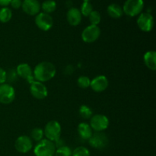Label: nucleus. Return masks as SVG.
I'll return each mask as SVG.
<instances>
[{
  "mask_svg": "<svg viewBox=\"0 0 156 156\" xmlns=\"http://www.w3.org/2000/svg\"><path fill=\"white\" fill-rule=\"evenodd\" d=\"M77 84L78 85H79V87H80L81 88H84V89H85V88L90 87L91 80H90V79L88 76H82L78 79Z\"/></svg>",
  "mask_w": 156,
  "mask_h": 156,
  "instance_id": "nucleus-28",
  "label": "nucleus"
},
{
  "mask_svg": "<svg viewBox=\"0 0 156 156\" xmlns=\"http://www.w3.org/2000/svg\"><path fill=\"white\" fill-rule=\"evenodd\" d=\"M72 150L69 147L66 146H59L57 149H56L54 155L55 156H72Z\"/></svg>",
  "mask_w": 156,
  "mask_h": 156,
  "instance_id": "nucleus-26",
  "label": "nucleus"
},
{
  "mask_svg": "<svg viewBox=\"0 0 156 156\" xmlns=\"http://www.w3.org/2000/svg\"><path fill=\"white\" fill-rule=\"evenodd\" d=\"M89 21L91 23V25H98L100 24L101 21V14L99 13L98 11H94L93 10L91 12V13L90 14L89 16Z\"/></svg>",
  "mask_w": 156,
  "mask_h": 156,
  "instance_id": "nucleus-25",
  "label": "nucleus"
},
{
  "mask_svg": "<svg viewBox=\"0 0 156 156\" xmlns=\"http://www.w3.org/2000/svg\"><path fill=\"white\" fill-rule=\"evenodd\" d=\"M101 35V29L97 25H89L85 27L82 33V39L84 42L94 43L97 41Z\"/></svg>",
  "mask_w": 156,
  "mask_h": 156,
  "instance_id": "nucleus-7",
  "label": "nucleus"
},
{
  "mask_svg": "<svg viewBox=\"0 0 156 156\" xmlns=\"http://www.w3.org/2000/svg\"><path fill=\"white\" fill-rule=\"evenodd\" d=\"M21 7L27 15L31 16L37 15L41 11V4L38 0H24Z\"/></svg>",
  "mask_w": 156,
  "mask_h": 156,
  "instance_id": "nucleus-15",
  "label": "nucleus"
},
{
  "mask_svg": "<svg viewBox=\"0 0 156 156\" xmlns=\"http://www.w3.org/2000/svg\"><path fill=\"white\" fill-rule=\"evenodd\" d=\"M35 24L37 27L44 31L50 30L53 25V20L51 15L44 12H40L35 17Z\"/></svg>",
  "mask_w": 156,
  "mask_h": 156,
  "instance_id": "nucleus-8",
  "label": "nucleus"
},
{
  "mask_svg": "<svg viewBox=\"0 0 156 156\" xmlns=\"http://www.w3.org/2000/svg\"><path fill=\"white\" fill-rule=\"evenodd\" d=\"M72 156H90V152L84 146H79L72 152Z\"/></svg>",
  "mask_w": 156,
  "mask_h": 156,
  "instance_id": "nucleus-27",
  "label": "nucleus"
},
{
  "mask_svg": "<svg viewBox=\"0 0 156 156\" xmlns=\"http://www.w3.org/2000/svg\"><path fill=\"white\" fill-rule=\"evenodd\" d=\"M15 147L20 153H27L33 148V141L27 136H21L15 141Z\"/></svg>",
  "mask_w": 156,
  "mask_h": 156,
  "instance_id": "nucleus-12",
  "label": "nucleus"
},
{
  "mask_svg": "<svg viewBox=\"0 0 156 156\" xmlns=\"http://www.w3.org/2000/svg\"><path fill=\"white\" fill-rule=\"evenodd\" d=\"M41 9L44 13L50 15L56 9V3L54 0H45L41 5Z\"/></svg>",
  "mask_w": 156,
  "mask_h": 156,
  "instance_id": "nucleus-20",
  "label": "nucleus"
},
{
  "mask_svg": "<svg viewBox=\"0 0 156 156\" xmlns=\"http://www.w3.org/2000/svg\"><path fill=\"white\" fill-rule=\"evenodd\" d=\"M6 81V71L0 67V85L5 83Z\"/></svg>",
  "mask_w": 156,
  "mask_h": 156,
  "instance_id": "nucleus-31",
  "label": "nucleus"
},
{
  "mask_svg": "<svg viewBox=\"0 0 156 156\" xmlns=\"http://www.w3.org/2000/svg\"><path fill=\"white\" fill-rule=\"evenodd\" d=\"M109 82L105 76H98L91 81L90 87L95 92H102L108 88Z\"/></svg>",
  "mask_w": 156,
  "mask_h": 156,
  "instance_id": "nucleus-14",
  "label": "nucleus"
},
{
  "mask_svg": "<svg viewBox=\"0 0 156 156\" xmlns=\"http://www.w3.org/2000/svg\"><path fill=\"white\" fill-rule=\"evenodd\" d=\"M11 6L15 9H18L21 7L22 5V1L21 0H12L10 2Z\"/></svg>",
  "mask_w": 156,
  "mask_h": 156,
  "instance_id": "nucleus-30",
  "label": "nucleus"
},
{
  "mask_svg": "<svg viewBox=\"0 0 156 156\" xmlns=\"http://www.w3.org/2000/svg\"><path fill=\"white\" fill-rule=\"evenodd\" d=\"M82 14L79 9L76 8H70L66 14L67 21L72 26H77L82 21Z\"/></svg>",
  "mask_w": 156,
  "mask_h": 156,
  "instance_id": "nucleus-16",
  "label": "nucleus"
},
{
  "mask_svg": "<svg viewBox=\"0 0 156 156\" xmlns=\"http://www.w3.org/2000/svg\"><path fill=\"white\" fill-rule=\"evenodd\" d=\"M56 69L52 62L44 61L35 66L33 71L34 78L35 81L40 82H45L51 80L55 76Z\"/></svg>",
  "mask_w": 156,
  "mask_h": 156,
  "instance_id": "nucleus-1",
  "label": "nucleus"
},
{
  "mask_svg": "<svg viewBox=\"0 0 156 156\" xmlns=\"http://www.w3.org/2000/svg\"><path fill=\"white\" fill-rule=\"evenodd\" d=\"M30 91L34 98L39 100L46 98L48 95V90L45 85L42 82L34 81L30 85Z\"/></svg>",
  "mask_w": 156,
  "mask_h": 156,
  "instance_id": "nucleus-11",
  "label": "nucleus"
},
{
  "mask_svg": "<svg viewBox=\"0 0 156 156\" xmlns=\"http://www.w3.org/2000/svg\"><path fill=\"white\" fill-rule=\"evenodd\" d=\"M88 142L91 147L97 149H102L108 146L109 140L105 133L102 132H95L88 140Z\"/></svg>",
  "mask_w": 156,
  "mask_h": 156,
  "instance_id": "nucleus-9",
  "label": "nucleus"
},
{
  "mask_svg": "<svg viewBox=\"0 0 156 156\" xmlns=\"http://www.w3.org/2000/svg\"><path fill=\"white\" fill-rule=\"evenodd\" d=\"M137 25L141 30L149 32L154 27V18L150 13H141L137 19Z\"/></svg>",
  "mask_w": 156,
  "mask_h": 156,
  "instance_id": "nucleus-10",
  "label": "nucleus"
},
{
  "mask_svg": "<svg viewBox=\"0 0 156 156\" xmlns=\"http://www.w3.org/2000/svg\"><path fill=\"white\" fill-rule=\"evenodd\" d=\"M18 78L16 70L15 69H9V71L6 72V81H9L10 82H15Z\"/></svg>",
  "mask_w": 156,
  "mask_h": 156,
  "instance_id": "nucleus-29",
  "label": "nucleus"
},
{
  "mask_svg": "<svg viewBox=\"0 0 156 156\" xmlns=\"http://www.w3.org/2000/svg\"><path fill=\"white\" fill-rule=\"evenodd\" d=\"M55 152L56 146L54 143L47 139L40 141L34 149V153L36 156H54Z\"/></svg>",
  "mask_w": 156,
  "mask_h": 156,
  "instance_id": "nucleus-2",
  "label": "nucleus"
},
{
  "mask_svg": "<svg viewBox=\"0 0 156 156\" xmlns=\"http://www.w3.org/2000/svg\"><path fill=\"white\" fill-rule=\"evenodd\" d=\"M83 1L84 2H90V1H91V0H83Z\"/></svg>",
  "mask_w": 156,
  "mask_h": 156,
  "instance_id": "nucleus-33",
  "label": "nucleus"
},
{
  "mask_svg": "<svg viewBox=\"0 0 156 156\" xmlns=\"http://www.w3.org/2000/svg\"><path fill=\"white\" fill-rule=\"evenodd\" d=\"M12 12L9 8L3 7L0 9V21L2 23H7L12 19Z\"/></svg>",
  "mask_w": 156,
  "mask_h": 156,
  "instance_id": "nucleus-21",
  "label": "nucleus"
},
{
  "mask_svg": "<svg viewBox=\"0 0 156 156\" xmlns=\"http://www.w3.org/2000/svg\"><path fill=\"white\" fill-rule=\"evenodd\" d=\"M79 11H80L82 15L85 17H88L93 11V6L90 2H84L81 5V9Z\"/></svg>",
  "mask_w": 156,
  "mask_h": 156,
  "instance_id": "nucleus-24",
  "label": "nucleus"
},
{
  "mask_svg": "<svg viewBox=\"0 0 156 156\" xmlns=\"http://www.w3.org/2000/svg\"><path fill=\"white\" fill-rule=\"evenodd\" d=\"M144 8L143 0H126L123 6V13L129 17L140 15Z\"/></svg>",
  "mask_w": 156,
  "mask_h": 156,
  "instance_id": "nucleus-4",
  "label": "nucleus"
},
{
  "mask_svg": "<svg viewBox=\"0 0 156 156\" xmlns=\"http://www.w3.org/2000/svg\"><path fill=\"white\" fill-rule=\"evenodd\" d=\"M78 133L83 140H89L93 134V130L87 123H81L78 126Z\"/></svg>",
  "mask_w": 156,
  "mask_h": 156,
  "instance_id": "nucleus-18",
  "label": "nucleus"
},
{
  "mask_svg": "<svg viewBox=\"0 0 156 156\" xmlns=\"http://www.w3.org/2000/svg\"><path fill=\"white\" fill-rule=\"evenodd\" d=\"M145 65L148 69L155 71L156 69V53L153 50H149L146 52L143 56Z\"/></svg>",
  "mask_w": 156,
  "mask_h": 156,
  "instance_id": "nucleus-17",
  "label": "nucleus"
},
{
  "mask_svg": "<svg viewBox=\"0 0 156 156\" xmlns=\"http://www.w3.org/2000/svg\"><path fill=\"white\" fill-rule=\"evenodd\" d=\"M15 98V88L10 84L0 85V103L4 105L11 104Z\"/></svg>",
  "mask_w": 156,
  "mask_h": 156,
  "instance_id": "nucleus-5",
  "label": "nucleus"
},
{
  "mask_svg": "<svg viewBox=\"0 0 156 156\" xmlns=\"http://www.w3.org/2000/svg\"><path fill=\"white\" fill-rule=\"evenodd\" d=\"M12 0H0V5L2 7H6L9 5H10V2Z\"/></svg>",
  "mask_w": 156,
  "mask_h": 156,
  "instance_id": "nucleus-32",
  "label": "nucleus"
},
{
  "mask_svg": "<svg viewBox=\"0 0 156 156\" xmlns=\"http://www.w3.org/2000/svg\"><path fill=\"white\" fill-rule=\"evenodd\" d=\"M79 115L84 120H88L92 117L93 112L91 108L87 105H82L79 108Z\"/></svg>",
  "mask_w": 156,
  "mask_h": 156,
  "instance_id": "nucleus-22",
  "label": "nucleus"
},
{
  "mask_svg": "<svg viewBox=\"0 0 156 156\" xmlns=\"http://www.w3.org/2000/svg\"><path fill=\"white\" fill-rule=\"evenodd\" d=\"M44 136V130L41 128H34L30 132V139L32 140H34L35 142H37V143H39L40 141L43 140Z\"/></svg>",
  "mask_w": 156,
  "mask_h": 156,
  "instance_id": "nucleus-23",
  "label": "nucleus"
},
{
  "mask_svg": "<svg viewBox=\"0 0 156 156\" xmlns=\"http://www.w3.org/2000/svg\"><path fill=\"white\" fill-rule=\"evenodd\" d=\"M89 125L92 130L95 132H102L108 129L109 126V119L103 114H96L91 117Z\"/></svg>",
  "mask_w": 156,
  "mask_h": 156,
  "instance_id": "nucleus-6",
  "label": "nucleus"
},
{
  "mask_svg": "<svg viewBox=\"0 0 156 156\" xmlns=\"http://www.w3.org/2000/svg\"><path fill=\"white\" fill-rule=\"evenodd\" d=\"M16 73L18 76L22 78L27 81L29 84L32 83L34 81L33 75V70L30 66L27 63H21L17 66Z\"/></svg>",
  "mask_w": 156,
  "mask_h": 156,
  "instance_id": "nucleus-13",
  "label": "nucleus"
},
{
  "mask_svg": "<svg viewBox=\"0 0 156 156\" xmlns=\"http://www.w3.org/2000/svg\"><path fill=\"white\" fill-rule=\"evenodd\" d=\"M107 11H108L109 16L113 18H120L123 15V9H122L121 6H120L117 4H115V3L110 5L108 7Z\"/></svg>",
  "mask_w": 156,
  "mask_h": 156,
  "instance_id": "nucleus-19",
  "label": "nucleus"
},
{
  "mask_svg": "<svg viewBox=\"0 0 156 156\" xmlns=\"http://www.w3.org/2000/svg\"><path fill=\"white\" fill-rule=\"evenodd\" d=\"M61 125L56 120H51L46 124L44 129L46 139L52 142H56L59 140L61 135Z\"/></svg>",
  "mask_w": 156,
  "mask_h": 156,
  "instance_id": "nucleus-3",
  "label": "nucleus"
}]
</instances>
